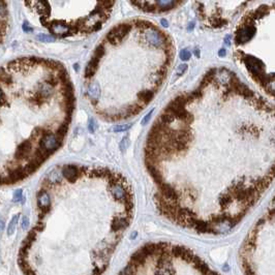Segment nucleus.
<instances>
[{"instance_id":"obj_15","label":"nucleus","mask_w":275,"mask_h":275,"mask_svg":"<svg viewBox=\"0 0 275 275\" xmlns=\"http://www.w3.org/2000/svg\"><path fill=\"white\" fill-rule=\"evenodd\" d=\"M130 126H132V124H122V125H117V126H115L114 128H113V130H114L115 132H125V130L128 129Z\"/></svg>"},{"instance_id":"obj_11","label":"nucleus","mask_w":275,"mask_h":275,"mask_svg":"<svg viewBox=\"0 0 275 275\" xmlns=\"http://www.w3.org/2000/svg\"><path fill=\"white\" fill-rule=\"evenodd\" d=\"M231 199L232 198L230 197L229 194H222L219 197V203H220V206L222 207V208H226V206H229V204L231 203Z\"/></svg>"},{"instance_id":"obj_14","label":"nucleus","mask_w":275,"mask_h":275,"mask_svg":"<svg viewBox=\"0 0 275 275\" xmlns=\"http://www.w3.org/2000/svg\"><path fill=\"white\" fill-rule=\"evenodd\" d=\"M96 128H97V123H96V121L94 119L90 118L89 121H88V129H89V132H91V134H94Z\"/></svg>"},{"instance_id":"obj_12","label":"nucleus","mask_w":275,"mask_h":275,"mask_svg":"<svg viewBox=\"0 0 275 275\" xmlns=\"http://www.w3.org/2000/svg\"><path fill=\"white\" fill-rule=\"evenodd\" d=\"M191 95L192 97V100H199L202 98L203 96V89H201L200 87H198L197 89L194 90L192 92H191Z\"/></svg>"},{"instance_id":"obj_18","label":"nucleus","mask_w":275,"mask_h":275,"mask_svg":"<svg viewBox=\"0 0 275 275\" xmlns=\"http://www.w3.org/2000/svg\"><path fill=\"white\" fill-rule=\"evenodd\" d=\"M14 199L17 200V201H21L22 200V191L21 189H19V191H17L15 192V195H14Z\"/></svg>"},{"instance_id":"obj_9","label":"nucleus","mask_w":275,"mask_h":275,"mask_svg":"<svg viewBox=\"0 0 275 275\" xmlns=\"http://www.w3.org/2000/svg\"><path fill=\"white\" fill-rule=\"evenodd\" d=\"M158 120H159L161 123L166 124V125H169V124H171L175 121V117L172 114H170V113L164 111L163 114L159 116Z\"/></svg>"},{"instance_id":"obj_6","label":"nucleus","mask_w":275,"mask_h":275,"mask_svg":"<svg viewBox=\"0 0 275 275\" xmlns=\"http://www.w3.org/2000/svg\"><path fill=\"white\" fill-rule=\"evenodd\" d=\"M100 95V86L97 81H92L88 86V97L91 100L93 106H96Z\"/></svg>"},{"instance_id":"obj_7","label":"nucleus","mask_w":275,"mask_h":275,"mask_svg":"<svg viewBox=\"0 0 275 275\" xmlns=\"http://www.w3.org/2000/svg\"><path fill=\"white\" fill-rule=\"evenodd\" d=\"M130 218L128 217H114L112 220L111 229L113 232H122L129 225Z\"/></svg>"},{"instance_id":"obj_10","label":"nucleus","mask_w":275,"mask_h":275,"mask_svg":"<svg viewBox=\"0 0 275 275\" xmlns=\"http://www.w3.org/2000/svg\"><path fill=\"white\" fill-rule=\"evenodd\" d=\"M19 217H20V214L15 215V216L13 217L12 222H10V225H8V226H7V235L8 236H12V235L15 233L17 225H18V222H19Z\"/></svg>"},{"instance_id":"obj_8","label":"nucleus","mask_w":275,"mask_h":275,"mask_svg":"<svg viewBox=\"0 0 275 275\" xmlns=\"http://www.w3.org/2000/svg\"><path fill=\"white\" fill-rule=\"evenodd\" d=\"M153 97H154V91L152 89H144L138 93V100L144 104H148Z\"/></svg>"},{"instance_id":"obj_3","label":"nucleus","mask_w":275,"mask_h":275,"mask_svg":"<svg viewBox=\"0 0 275 275\" xmlns=\"http://www.w3.org/2000/svg\"><path fill=\"white\" fill-rule=\"evenodd\" d=\"M186 0H129L139 10L147 14H166L181 6Z\"/></svg>"},{"instance_id":"obj_20","label":"nucleus","mask_w":275,"mask_h":275,"mask_svg":"<svg viewBox=\"0 0 275 275\" xmlns=\"http://www.w3.org/2000/svg\"><path fill=\"white\" fill-rule=\"evenodd\" d=\"M186 69H187V66H186V65H181V66L179 67V73H178V76H181L183 73V72L184 70H185Z\"/></svg>"},{"instance_id":"obj_21","label":"nucleus","mask_w":275,"mask_h":275,"mask_svg":"<svg viewBox=\"0 0 275 275\" xmlns=\"http://www.w3.org/2000/svg\"><path fill=\"white\" fill-rule=\"evenodd\" d=\"M137 235H138L137 232H132V233L130 234V237H129V238H130V239H132V240H134L135 238L137 237Z\"/></svg>"},{"instance_id":"obj_5","label":"nucleus","mask_w":275,"mask_h":275,"mask_svg":"<svg viewBox=\"0 0 275 275\" xmlns=\"http://www.w3.org/2000/svg\"><path fill=\"white\" fill-rule=\"evenodd\" d=\"M37 205L39 210L41 211V216L46 215L50 211V206H51L50 195L45 191H41V192L37 194Z\"/></svg>"},{"instance_id":"obj_1","label":"nucleus","mask_w":275,"mask_h":275,"mask_svg":"<svg viewBox=\"0 0 275 275\" xmlns=\"http://www.w3.org/2000/svg\"><path fill=\"white\" fill-rule=\"evenodd\" d=\"M54 36H85L100 31L109 21L116 0H25Z\"/></svg>"},{"instance_id":"obj_13","label":"nucleus","mask_w":275,"mask_h":275,"mask_svg":"<svg viewBox=\"0 0 275 275\" xmlns=\"http://www.w3.org/2000/svg\"><path fill=\"white\" fill-rule=\"evenodd\" d=\"M129 146V139L128 138H124L122 139V141L120 142V144H119V148H120V151L121 152H125L127 148H128Z\"/></svg>"},{"instance_id":"obj_22","label":"nucleus","mask_w":275,"mask_h":275,"mask_svg":"<svg viewBox=\"0 0 275 275\" xmlns=\"http://www.w3.org/2000/svg\"><path fill=\"white\" fill-rule=\"evenodd\" d=\"M219 55H220V56H223V55H225V51H223V50L220 51V52H219Z\"/></svg>"},{"instance_id":"obj_19","label":"nucleus","mask_w":275,"mask_h":275,"mask_svg":"<svg viewBox=\"0 0 275 275\" xmlns=\"http://www.w3.org/2000/svg\"><path fill=\"white\" fill-rule=\"evenodd\" d=\"M28 226H29V220H28V218L27 217H23V222H22V228L25 230Z\"/></svg>"},{"instance_id":"obj_16","label":"nucleus","mask_w":275,"mask_h":275,"mask_svg":"<svg viewBox=\"0 0 275 275\" xmlns=\"http://www.w3.org/2000/svg\"><path fill=\"white\" fill-rule=\"evenodd\" d=\"M180 57H181V59H183V60H187V59H189V57H191V54L188 53V51H182L180 54Z\"/></svg>"},{"instance_id":"obj_4","label":"nucleus","mask_w":275,"mask_h":275,"mask_svg":"<svg viewBox=\"0 0 275 275\" xmlns=\"http://www.w3.org/2000/svg\"><path fill=\"white\" fill-rule=\"evenodd\" d=\"M82 169H79L77 166H73V164H67V166H64L63 169H62V176L64 178H66L69 182H76L79 178V175H80Z\"/></svg>"},{"instance_id":"obj_23","label":"nucleus","mask_w":275,"mask_h":275,"mask_svg":"<svg viewBox=\"0 0 275 275\" xmlns=\"http://www.w3.org/2000/svg\"><path fill=\"white\" fill-rule=\"evenodd\" d=\"M223 270H229V267H228V265H226V266H225V268H223Z\"/></svg>"},{"instance_id":"obj_17","label":"nucleus","mask_w":275,"mask_h":275,"mask_svg":"<svg viewBox=\"0 0 275 275\" xmlns=\"http://www.w3.org/2000/svg\"><path fill=\"white\" fill-rule=\"evenodd\" d=\"M152 112H153V111H151V112L149 113V114H147V115H146V117L144 118V120H143V121H142V125H146V124L149 122L150 118H151V116H152Z\"/></svg>"},{"instance_id":"obj_2","label":"nucleus","mask_w":275,"mask_h":275,"mask_svg":"<svg viewBox=\"0 0 275 275\" xmlns=\"http://www.w3.org/2000/svg\"><path fill=\"white\" fill-rule=\"evenodd\" d=\"M253 1L256 0H194V10L204 27L222 29Z\"/></svg>"}]
</instances>
